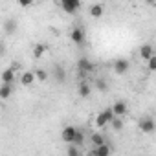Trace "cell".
<instances>
[{
	"instance_id": "cell-9",
	"label": "cell",
	"mask_w": 156,
	"mask_h": 156,
	"mask_svg": "<svg viewBox=\"0 0 156 156\" xmlns=\"http://www.w3.org/2000/svg\"><path fill=\"white\" fill-rule=\"evenodd\" d=\"M105 143H107V140H105V134H103V132H92V134L88 136V145H90L92 149L101 147V145H105Z\"/></svg>"
},
{
	"instance_id": "cell-1",
	"label": "cell",
	"mask_w": 156,
	"mask_h": 156,
	"mask_svg": "<svg viewBox=\"0 0 156 156\" xmlns=\"http://www.w3.org/2000/svg\"><path fill=\"white\" fill-rule=\"evenodd\" d=\"M114 118H116V116H114V112H112V107H107V108H103V110L96 116V127H98V129H105L107 125L112 123Z\"/></svg>"
},
{
	"instance_id": "cell-26",
	"label": "cell",
	"mask_w": 156,
	"mask_h": 156,
	"mask_svg": "<svg viewBox=\"0 0 156 156\" xmlns=\"http://www.w3.org/2000/svg\"><path fill=\"white\" fill-rule=\"evenodd\" d=\"M17 6H20V8H28V6H31V2H17Z\"/></svg>"
},
{
	"instance_id": "cell-18",
	"label": "cell",
	"mask_w": 156,
	"mask_h": 156,
	"mask_svg": "<svg viewBox=\"0 0 156 156\" xmlns=\"http://www.w3.org/2000/svg\"><path fill=\"white\" fill-rule=\"evenodd\" d=\"M53 77H55V81H57V83H64V81H66V72H64V68L55 66V70H53Z\"/></svg>"
},
{
	"instance_id": "cell-11",
	"label": "cell",
	"mask_w": 156,
	"mask_h": 156,
	"mask_svg": "<svg viewBox=\"0 0 156 156\" xmlns=\"http://www.w3.org/2000/svg\"><path fill=\"white\" fill-rule=\"evenodd\" d=\"M138 53H140V59H143L145 62H149L156 53H154V48L151 46V44H141L140 46V50H138Z\"/></svg>"
},
{
	"instance_id": "cell-19",
	"label": "cell",
	"mask_w": 156,
	"mask_h": 156,
	"mask_svg": "<svg viewBox=\"0 0 156 156\" xmlns=\"http://www.w3.org/2000/svg\"><path fill=\"white\" fill-rule=\"evenodd\" d=\"M87 134L83 132V130H79V132H77V136H75V140H73V143L72 145H75V147H83L85 143H87Z\"/></svg>"
},
{
	"instance_id": "cell-16",
	"label": "cell",
	"mask_w": 156,
	"mask_h": 156,
	"mask_svg": "<svg viewBox=\"0 0 156 156\" xmlns=\"http://www.w3.org/2000/svg\"><path fill=\"white\" fill-rule=\"evenodd\" d=\"M90 151L94 152V156H110V154H112V147H110V143H105V145L96 147V149H90Z\"/></svg>"
},
{
	"instance_id": "cell-6",
	"label": "cell",
	"mask_w": 156,
	"mask_h": 156,
	"mask_svg": "<svg viewBox=\"0 0 156 156\" xmlns=\"http://www.w3.org/2000/svg\"><path fill=\"white\" fill-rule=\"evenodd\" d=\"M17 68H19V64H13V66L6 68V70L2 72V83L15 85V73H17Z\"/></svg>"
},
{
	"instance_id": "cell-17",
	"label": "cell",
	"mask_w": 156,
	"mask_h": 156,
	"mask_svg": "<svg viewBox=\"0 0 156 156\" xmlns=\"http://www.w3.org/2000/svg\"><path fill=\"white\" fill-rule=\"evenodd\" d=\"M44 53H46V44H42V42H37V44L33 46V51H31L33 59H41Z\"/></svg>"
},
{
	"instance_id": "cell-7",
	"label": "cell",
	"mask_w": 156,
	"mask_h": 156,
	"mask_svg": "<svg viewBox=\"0 0 156 156\" xmlns=\"http://www.w3.org/2000/svg\"><path fill=\"white\" fill-rule=\"evenodd\" d=\"M88 15L92 17V19H101L103 15H105V4H101V2H96V4H90L88 6Z\"/></svg>"
},
{
	"instance_id": "cell-22",
	"label": "cell",
	"mask_w": 156,
	"mask_h": 156,
	"mask_svg": "<svg viewBox=\"0 0 156 156\" xmlns=\"http://www.w3.org/2000/svg\"><path fill=\"white\" fill-rule=\"evenodd\" d=\"M96 88L99 92H108V83L105 79H96Z\"/></svg>"
},
{
	"instance_id": "cell-14",
	"label": "cell",
	"mask_w": 156,
	"mask_h": 156,
	"mask_svg": "<svg viewBox=\"0 0 156 156\" xmlns=\"http://www.w3.org/2000/svg\"><path fill=\"white\" fill-rule=\"evenodd\" d=\"M77 94H79L81 98H88V96L92 94V85L88 83V79H85V81H81V83H79V88H77Z\"/></svg>"
},
{
	"instance_id": "cell-25",
	"label": "cell",
	"mask_w": 156,
	"mask_h": 156,
	"mask_svg": "<svg viewBox=\"0 0 156 156\" xmlns=\"http://www.w3.org/2000/svg\"><path fill=\"white\" fill-rule=\"evenodd\" d=\"M147 70H149V72H156V55L147 62Z\"/></svg>"
},
{
	"instance_id": "cell-23",
	"label": "cell",
	"mask_w": 156,
	"mask_h": 156,
	"mask_svg": "<svg viewBox=\"0 0 156 156\" xmlns=\"http://www.w3.org/2000/svg\"><path fill=\"white\" fill-rule=\"evenodd\" d=\"M110 127H112L116 132H119V130L123 129V118H114L112 123H110Z\"/></svg>"
},
{
	"instance_id": "cell-12",
	"label": "cell",
	"mask_w": 156,
	"mask_h": 156,
	"mask_svg": "<svg viewBox=\"0 0 156 156\" xmlns=\"http://www.w3.org/2000/svg\"><path fill=\"white\" fill-rule=\"evenodd\" d=\"M35 81H37V75H35V72H31V70H26V72H22V73H20V85H22V87H31Z\"/></svg>"
},
{
	"instance_id": "cell-5",
	"label": "cell",
	"mask_w": 156,
	"mask_h": 156,
	"mask_svg": "<svg viewBox=\"0 0 156 156\" xmlns=\"http://www.w3.org/2000/svg\"><path fill=\"white\" fill-rule=\"evenodd\" d=\"M138 127H140V130H141V132H145V134H152V132L156 130V121H154L152 118L145 116V118H141V119H140Z\"/></svg>"
},
{
	"instance_id": "cell-2",
	"label": "cell",
	"mask_w": 156,
	"mask_h": 156,
	"mask_svg": "<svg viewBox=\"0 0 156 156\" xmlns=\"http://www.w3.org/2000/svg\"><path fill=\"white\" fill-rule=\"evenodd\" d=\"M92 72H94V64H92L90 59H87V57L77 59V73H79L81 81H85V77H87L88 73H92Z\"/></svg>"
},
{
	"instance_id": "cell-24",
	"label": "cell",
	"mask_w": 156,
	"mask_h": 156,
	"mask_svg": "<svg viewBox=\"0 0 156 156\" xmlns=\"http://www.w3.org/2000/svg\"><path fill=\"white\" fill-rule=\"evenodd\" d=\"M66 156H81V154H79V147L70 145V147L66 149Z\"/></svg>"
},
{
	"instance_id": "cell-20",
	"label": "cell",
	"mask_w": 156,
	"mask_h": 156,
	"mask_svg": "<svg viewBox=\"0 0 156 156\" xmlns=\"http://www.w3.org/2000/svg\"><path fill=\"white\" fill-rule=\"evenodd\" d=\"M35 75H37V81L44 83V81H48L50 72H48V70H44V68H37V70H35Z\"/></svg>"
},
{
	"instance_id": "cell-3",
	"label": "cell",
	"mask_w": 156,
	"mask_h": 156,
	"mask_svg": "<svg viewBox=\"0 0 156 156\" xmlns=\"http://www.w3.org/2000/svg\"><path fill=\"white\" fill-rule=\"evenodd\" d=\"M59 6L66 15H75L81 9V0H61Z\"/></svg>"
},
{
	"instance_id": "cell-27",
	"label": "cell",
	"mask_w": 156,
	"mask_h": 156,
	"mask_svg": "<svg viewBox=\"0 0 156 156\" xmlns=\"http://www.w3.org/2000/svg\"><path fill=\"white\" fill-rule=\"evenodd\" d=\"M85 156H94V152H92V151H88V152H87Z\"/></svg>"
},
{
	"instance_id": "cell-15",
	"label": "cell",
	"mask_w": 156,
	"mask_h": 156,
	"mask_svg": "<svg viewBox=\"0 0 156 156\" xmlns=\"http://www.w3.org/2000/svg\"><path fill=\"white\" fill-rule=\"evenodd\" d=\"M13 90H15V85H8V83H2V87H0V99H2V101H8Z\"/></svg>"
},
{
	"instance_id": "cell-13",
	"label": "cell",
	"mask_w": 156,
	"mask_h": 156,
	"mask_svg": "<svg viewBox=\"0 0 156 156\" xmlns=\"http://www.w3.org/2000/svg\"><path fill=\"white\" fill-rule=\"evenodd\" d=\"M127 103L125 101H116L114 105H112V112H114V116L116 118H123L125 114H127Z\"/></svg>"
},
{
	"instance_id": "cell-4",
	"label": "cell",
	"mask_w": 156,
	"mask_h": 156,
	"mask_svg": "<svg viewBox=\"0 0 156 156\" xmlns=\"http://www.w3.org/2000/svg\"><path fill=\"white\" fill-rule=\"evenodd\" d=\"M77 132H79V129H77V127H73V125H66V127L61 130V140H62L64 143L72 145L73 140H75V136H77Z\"/></svg>"
},
{
	"instance_id": "cell-10",
	"label": "cell",
	"mask_w": 156,
	"mask_h": 156,
	"mask_svg": "<svg viewBox=\"0 0 156 156\" xmlns=\"http://www.w3.org/2000/svg\"><path fill=\"white\" fill-rule=\"evenodd\" d=\"M70 39H72L73 44L83 46V44H85V31H83V28H77V26H75V28L70 31Z\"/></svg>"
},
{
	"instance_id": "cell-21",
	"label": "cell",
	"mask_w": 156,
	"mask_h": 156,
	"mask_svg": "<svg viewBox=\"0 0 156 156\" xmlns=\"http://www.w3.org/2000/svg\"><path fill=\"white\" fill-rule=\"evenodd\" d=\"M4 30H6V33H13V31L17 30V20H15V19H9V20H6V24H4Z\"/></svg>"
},
{
	"instance_id": "cell-8",
	"label": "cell",
	"mask_w": 156,
	"mask_h": 156,
	"mask_svg": "<svg viewBox=\"0 0 156 156\" xmlns=\"http://www.w3.org/2000/svg\"><path fill=\"white\" fill-rule=\"evenodd\" d=\"M129 70H130V62L127 59H116L114 61V72L118 75H125V73H129Z\"/></svg>"
}]
</instances>
